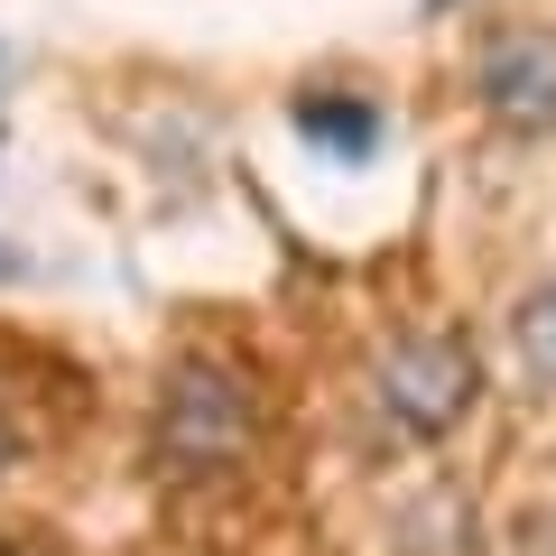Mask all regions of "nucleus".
Instances as JSON below:
<instances>
[{"instance_id": "f03ea898", "label": "nucleus", "mask_w": 556, "mask_h": 556, "mask_svg": "<svg viewBox=\"0 0 556 556\" xmlns=\"http://www.w3.org/2000/svg\"><path fill=\"white\" fill-rule=\"evenodd\" d=\"M482 399V362L464 334H399L390 353L371 362V408L390 417L399 437H445L455 417H473Z\"/></svg>"}, {"instance_id": "20e7f679", "label": "nucleus", "mask_w": 556, "mask_h": 556, "mask_svg": "<svg viewBox=\"0 0 556 556\" xmlns=\"http://www.w3.org/2000/svg\"><path fill=\"white\" fill-rule=\"evenodd\" d=\"M298 139L306 149H325V159H371L380 149V112L362 93H298Z\"/></svg>"}, {"instance_id": "0eeeda50", "label": "nucleus", "mask_w": 556, "mask_h": 556, "mask_svg": "<svg viewBox=\"0 0 556 556\" xmlns=\"http://www.w3.org/2000/svg\"><path fill=\"white\" fill-rule=\"evenodd\" d=\"M0 84H10V56H0Z\"/></svg>"}, {"instance_id": "39448f33", "label": "nucleus", "mask_w": 556, "mask_h": 556, "mask_svg": "<svg viewBox=\"0 0 556 556\" xmlns=\"http://www.w3.org/2000/svg\"><path fill=\"white\" fill-rule=\"evenodd\" d=\"M510 362L538 380V390H556V278L519 288V306H510Z\"/></svg>"}, {"instance_id": "7ed1b4c3", "label": "nucleus", "mask_w": 556, "mask_h": 556, "mask_svg": "<svg viewBox=\"0 0 556 556\" xmlns=\"http://www.w3.org/2000/svg\"><path fill=\"white\" fill-rule=\"evenodd\" d=\"M473 102L492 130L547 139L556 130V38L547 28H492L473 47Z\"/></svg>"}, {"instance_id": "6e6552de", "label": "nucleus", "mask_w": 556, "mask_h": 556, "mask_svg": "<svg viewBox=\"0 0 556 556\" xmlns=\"http://www.w3.org/2000/svg\"><path fill=\"white\" fill-rule=\"evenodd\" d=\"M0 464H10V445H0Z\"/></svg>"}, {"instance_id": "f257e3e1", "label": "nucleus", "mask_w": 556, "mask_h": 556, "mask_svg": "<svg viewBox=\"0 0 556 556\" xmlns=\"http://www.w3.org/2000/svg\"><path fill=\"white\" fill-rule=\"evenodd\" d=\"M149 437H159V455L177 464V473H223V464L260 437V390L223 353H186L177 371L159 380Z\"/></svg>"}, {"instance_id": "1a4fd4ad", "label": "nucleus", "mask_w": 556, "mask_h": 556, "mask_svg": "<svg viewBox=\"0 0 556 556\" xmlns=\"http://www.w3.org/2000/svg\"><path fill=\"white\" fill-rule=\"evenodd\" d=\"M0 556H10V547H0Z\"/></svg>"}, {"instance_id": "423d86ee", "label": "nucleus", "mask_w": 556, "mask_h": 556, "mask_svg": "<svg viewBox=\"0 0 556 556\" xmlns=\"http://www.w3.org/2000/svg\"><path fill=\"white\" fill-rule=\"evenodd\" d=\"M0 278H10V251H0Z\"/></svg>"}]
</instances>
